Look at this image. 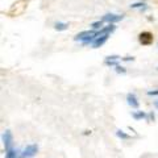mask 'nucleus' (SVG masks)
<instances>
[{
    "mask_svg": "<svg viewBox=\"0 0 158 158\" xmlns=\"http://www.w3.org/2000/svg\"><path fill=\"white\" fill-rule=\"evenodd\" d=\"M120 20H123V16H118V15H106V16L102 19V21H108L110 24H112V23L120 21Z\"/></svg>",
    "mask_w": 158,
    "mask_h": 158,
    "instance_id": "nucleus-4",
    "label": "nucleus"
},
{
    "mask_svg": "<svg viewBox=\"0 0 158 158\" xmlns=\"http://www.w3.org/2000/svg\"><path fill=\"white\" fill-rule=\"evenodd\" d=\"M37 150H38V148H37V145H29V146H27L25 148V150H24L23 153H21V158H29V157H33L34 154L37 153Z\"/></svg>",
    "mask_w": 158,
    "mask_h": 158,
    "instance_id": "nucleus-2",
    "label": "nucleus"
},
{
    "mask_svg": "<svg viewBox=\"0 0 158 158\" xmlns=\"http://www.w3.org/2000/svg\"><path fill=\"white\" fill-rule=\"evenodd\" d=\"M108 37H110V34H104V36H100L99 38H96V40H95V42L92 44V48H94V49H96V48H99V46H102L103 44H104L107 40H108Z\"/></svg>",
    "mask_w": 158,
    "mask_h": 158,
    "instance_id": "nucleus-5",
    "label": "nucleus"
},
{
    "mask_svg": "<svg viewBox=\"0 0 158 158\" xmlns=\"http://www.w3.org/2000/svg\"><path fill=\"white\" fill-rule=\"evenodd\" d=\"M102 24H103V21H102V20H99V21H96V23H94V24H92V25H91V27H92L94 29H99V28H100V27H102Z\"/></svg>",
    "mask_w": 158,
    "mask_h": 158,
    "instance_id": "nucleus-9",
    "label": "nucleus"
},
{
    "mask_svg": "<svg viewBox=\"0 0 158 158\" xmlns=\"http://www.w3.org/2000/svg\"><path fill=\"white\" fill-rule=\"evenodd\" d=\"M17 150H13V149H11V150H8L7 152V156H6V158H16L17 157Z\"/></svg>",
    "mask_w": 158,
    "mask_h": 158,
    "instance_id": "nucleus-7",
    "label": "nucleus"
},
{
    "mask_svg": "<svg viewBox=\"0 0 158 158\" xmlns=\"http://www.w3.org/2000/svg\"><path fill=\"white\" fill-rule=\"evenodd\" d=\"M138 40H140L141 45H150L153 42V34L150 32H142L138 36Z\"/></svg>",
    "mask_w": 158,
    "mask_h": 158,
    "instance_id": "nucleus-1",
    "label": "nucleus"
},
{
    "mask_svg": "<svg viewBox=\"0 0 158 158\" xmlns=\"http://www.w3.org/2000/svg\"><path fill=\"white\" fill-rule=\"evenodd\" d=\"M116 135H117L118 137H121V138H129V136H128V135H125V133H123L121 131H117V133H116Z\"/></svg>",
    "mask_w": 158,
    "mask_h": 158,
    "instance_id": "nucleus-11",
    "label": "nucleus"
},
{
    "mask_svg": "<svg viewBox=\"0 0 158 158\" xmlns=\"http://www.w3.org/2000/svg\"><path fill=\"white\" fill-rule=\"evenodd\" d=\"M116 71H117V73H125V69L117 65V66H116Z\"/></svg>",
    "mask_w": 158,
    "mask_h": 158,
    "instance_id": "nucleus-14",
    "label": "nucleus"
},
{
    "mask_svg": "<svg viewBox=\"0 0 158 158\" xmlns=\"http://www.w3.org/2000/svg\"><path fill=\"white\" fill-rule=\"evenodd\" d=\"M156 107H157V108H158V102H156Z\"/></svg>",
    "mask_w": 158,
    "mask_h": 158,
    "instance_id": "nucleus-17",
    "label": "nucleus"
},
{
    "mask_svg": "<svg viewBox=\"0 0 158 158\" xmlns=\"http://www.w3.org/2000/svg\"><path fill=\"white\" fill-rule=\"evenodd\" d=\"M142 6H145L144 3H135V4H132V8H138V7H142Z\"/></svg>",
    "mask_w": 158,
    "mask_h": 158,
    "instance_id": "nucleus-13",
    "label": "nucleus"
},
{
    "mask_svg": "<svg viewBox=\"0 0 158 158\" xmlns=\"http://www.w3.org/2000/svg\"><path fill=\"white\" fill-rule=\"evenodd\" d=\"M133 59H135L133 57H127V58H124V61H133Z\"/></svg>",
    "mask_w": 158,
    "mask_h": 158,
    "instance_id": "nucleus-16",
    "label": "nucleus"
},
{
    "mask_svg": "<svg viewBox=\"0 0 158 158\" xmlns=\"http://www.w3.org/2000/svg\"><path fill=\"white\" fill-rule=\"evenodd\" d=\"M3 141H4V145H6V150H11L12 149V133L9 131H6L3 136Z\"/></svg>",
    "mask_w": 158,
    "mask_h": 158,
    "instance_id": "nucleus-3",
    "label": "nucleus"
},
{
    "mask_svg": "<svg viewBox=\"0 0 158 158\" xmlns=\"http://www.w3.org/2000/svg\"><path fill=\"white\" fill-rule=\"evenodd\" d=\"M56 29L57 31H65V29H67V25L63 23H57L56 24Z\"/></svg>",
    "mask_w": 158,
    "mask_h": 158,
    "instance_id": "nucleus-8",
    "label": "nucleus"
},
{
    "mask_svg": "<svg viewBox=\"0 0 158 158\" xmlns=\"http://www.w3.org/2000/svg\"><path fill=\"white\" fill-rule=\"evenodd\" d=\"M148 95H158V90H156V91H149V92H148Z\"/></svg>",
    "mask_w": 158,
    "mask_h": 158,
    "instance_id": "nucleus-15",
    "label": "nucleus"
},
{
    "mask_svg": "<svg viewBox=\"0 0 158 158\" xmlns=\"http://www.w3.org/2000/svg\"><path fill=\"white\" fill-rule=\"evenodd\" d=\"M118 58H120L118 56H110V57H107V61H116Z\"/></svg>",
    "mask_w": 158,
    "mask_h": 158,
    "instance_id": "nucleus-12",
    "label": "nucleus"
},
{
    "mask_svg": "<svg viewBox=\"0 0 158 158\" xmlns=\"http://www.w3.org/2000/svg\"><path fill=\"white\" fill-rule=\"evenodd\" d=\"M133 117H135V118H142V117H145V113H144V112H138V113H133Z\"/></svg>",
    "mask_w": 158,
    "mask_h": 158,
    "instance_id": "nucleus-10",
    "label": "nucleus"
},
{
    "mask_svg": "<svg viewBox=\"0 0 158 158\" xmlns=\"http://www.w3.org/2000/svg\"><path fill=\"white\" fill-rule=\"evenodd\" d=\"M127 99H128V103H129V104H131L133 108H137V107H138V102L136 100V96L133 95V94H128Z\"/></svg>",
    "mask_w": 158,
    "mask_h": 158,
    "instance_id": "nucleus-6",
    "label": "nucleus"
}]
</instances>
